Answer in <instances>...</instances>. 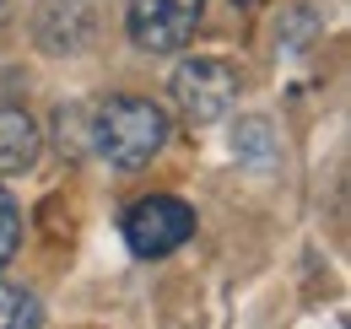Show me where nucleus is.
<instances>
[{
    "label": "nucleus",
    "mask_w": 351,
    "mask_h": 329,
    "mask_svg": "<svg viewBox=\"0 0 351 329\" xmlns=\"http://www.w3.org/2000/svg\"><path fill=\"white\" fill-rule=\"evenodd\" d=\"M87 141L103 162L125 167H146L162 146H168V108L141 97V92H119V97H103L87 119Z\"/></svg>",
    "instance_id": "obj_1"
},
{
    "label": "nucleus",
    "mask_w": 351,
    "mask_h": 329,
    "mask_svg": "<svg viewBox=\"0 0 351 329\" xmlns=\"http://www.w3.org/2000/svg\"><path fill=\"white\" fill-rule=\"evenodd\" d=\"M119 232H125L135 259H168L173 248H184L195 238V210L178 195H146V200H135L125 210Z\"/></svg>",
    "instance_id": "obj_2"
},
{
    "label": "nucleus",
    "mask_w": 351,
    "mask_h": 329,
    "mask_svg": "<svg viewBox=\"0 0 351 329\" xmlns=\"http://www.w3.org/2000/svg\"><path fill=\"white\" fill-rule=\"evenodd\" d=\"M173 103L195 130L217 124L238 103V71L227 60H217V54H195V60H184L173 71Z\"/></svg>",
    "instance_id": "obj_3"
},
{
    "label": "nucleus",
    "mask_w": 351,
    "mask_h": 329,
    "mask_svg": "<svg viewBox=\"0 0 351 329\" xmlns=\"http://www.w3.org/2000/svg\"><path fill=\"white\" fill-rule=\"evenodd\" d=\"M206 16V0H130L125 5V27L141 54H178L195 38Z\"/></svg>",
    "instance_id": "obj_4"
},
{
    "label": "nucleus",
    "mask_w": 351,
    "mask_h": 329,
    "mask_svg": "<svg viewBox=\"0 0 351 329\" xmlns=\"http://www.w3.org/2000/svg\"><path fill=\"white\" fill-rule=\"evenodd\" d=\"M92 5L87 0H49L44 11H38V43H44L49 54H76V49H87L92 38Z\"/></svg>",
    "instance_id": "obj_5"
},
{
    "label": "nucleus",
    "mask_w": 351,
    "mask_h": 329,
    "mask_svg": "<svg viewBox=\"0 0 351 329\" xmlns=\"http://www.w3.org/2000/svg\"><path fill=\"white\" fill-rule=\"evenodd\" d=\"M38 146H44V135H38L33 114L22 103H0V178L27 173L38 162Z\"/></svg>",
    "instance_id": "obj_6"
},
{
    "label": "nucleus",
    "mask_w": 351,
    "mask_h": 329,
    "mask_svg": "<svg viewBox=\"0 0 351 329\" xmlns=\"http://www.w3.org/2000/svg\"><path fill=\"white\" fill-rule=\"evenodd\" d=\"M0 329H44V302L16 281H0Z\"/></svg>",
    "instance_id": "obj_7"
},
{
    "label": "nucleus",
    "mask_w": 351,
    "mask_h": 329,
    "mask_svg": "<svg viewBox=\"0 0 351 329\" xmlns=\"http://www.w3.org/2000/svg\"><path fill=\"white\" fill-rule=\"evenodd\" d=\"M238 157H249V162H260V167L276 162V151H270V124L265 119L238 124Z\"/></svg>",
    "instance_id": "obj_8"
},
{
    "label": "nucleus",
    "mask_w": 351,
    "mask_h": 329,
    "mask_svg": "<svg viewBox=\"0 0 351 329\" xmlns=\"http://www.w3.org/2000/svg\"><path fill=\"white\" fill-rule=\"evenodd\" d=\"M16 248H22V210L11 200V189H0V265H11Z\"/></svg>",
    "instance_id": "obj_9"
},
{
    "label": "nucleus",
    "mask_w": 351,
    "mask_h": 329,
    "mask_svg": "<svg viewBox=\"0 0 351 329\" xmlns=\"http://www.w3.org/2000/svg\"><path fill=\"white\" fill-rule=\"evenodd\" d=\"M5 16H11V0H0V27H5Z\"/></svg>",
    "instance_id": "obj_10"
}]
</instances>
